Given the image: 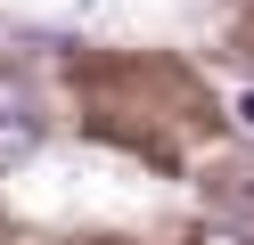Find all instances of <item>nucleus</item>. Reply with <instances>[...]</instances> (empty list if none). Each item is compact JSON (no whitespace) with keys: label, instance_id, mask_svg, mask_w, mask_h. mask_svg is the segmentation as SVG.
Masks as SVG:
<instances>
[{"label":"nucleus","instance_id":"f257e3e1","mask_svg":"<svg viewBox=\"0 0 254 245\" xmlns=\"http://www.w3.org/2000/svg\"><path fill=\"white\" fill-rule=\"evenodd\" d=\"M205 196H213V212H246L254 221V155H230L213 180H205Z\"/></svg>","mask_w":254,"mask_h":245},{"label":"nucleus","instance_id":"f03ea898","mask_svg":"<svg viewBox=\"0 0 254 245\" xmlns=\"http://www.w3.org/2000/svg\"><path fill=\"white\" fill-rule=\"evenodd\" d=\"M33 147H41V123H33V114H0V163H25Z\"/></svg>","mask_w":254,"mask_h":245},{"label":"nucleus","instance_id":"7ed1b4c3","mask_svg":"<svg viewBox=\"0 0 254 245\" xmlns=\"http://www.w3.org/2000/svg\"><path fill=\"white\" fill-rule=\"evenodd\" d=\"M205 245H246V229H205Z\"/></svg>","mask_w":254,"mask_h":245},{"label":"nucleus","instance_id":"20e7f679","mask_svg":"<svg viewBox=\"0 0 254 245\" xmlns=\"http://www.w3.org/2000/svg\"><path fill=\"white\" fill-rule=\"evenodd\" d=\"M238 123H246V131H254V90H246V98H238Z\"/></svg>","mask_w":254,"mask_h":245}]
</instances>
